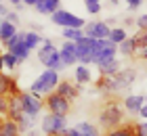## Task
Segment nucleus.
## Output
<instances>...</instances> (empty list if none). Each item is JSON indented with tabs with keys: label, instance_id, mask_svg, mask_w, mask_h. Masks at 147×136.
Returning <instances> with one entry per match:
<instances>
[{
	"label": "nucleus",
	"instance_id": "f257e3e1",
	"mask_svg": "<svg viewBox=\"0 0 147 136\" xmlns=\"http://www.w3.org/2000/svg\"><path fill=\"white\" fill-rule=\"evenodd\" d=\"M137 78V71L135 69H120L116 76H101L97 80V88L101 92H107V94H116L120 90H126V88L132 86V82Z\"/></svg>",
	"mask_w": 147,
	"mask_h": 136
},
{
	"label": "nucleus",
	"instance_id": "f03ea898",
	"mask_svg": "<svg viewBox=\"0 0 147 136\" xmlns=\"http://www.w3.org/2000/svg\"><path fill=\"white\" fill-rule=\"evenodd\" d=\"M38 61L46 69H53V71H61L65 67L61 63V57H59V48L49 38H42V44L38 46Z\"/></svg>",
	"mask_w": 147,
	"mask_h": 136
},
{
	"label": "nucleus",
	"instance_id": "7ed1b4c3",
	"mask_svg": "<svg viewBox=\"0 0 147 136\" xmlns=\"http://www.w3.org/2000/svg\"><path fill=\"white\" fill-rule=\"evenodd\" d=\"M105 44H107V40H97V38H90V36H82L80 40H76V57H78V63L90 65L95 52L101 48V46H105Z\"/></svg>",
	"mask_w": 147,
	"mask_h": 136
},
{
	"label": "nucleus",
	"instance_id": "20e7f679",
	"mask_svg": "<svg viewBox=\"0 0 147 136\" xmlns=\"http://www.w3.org/2000/svg\"><path fill=\"white\" fill-rule=\"evenodd\" d=\"M124 121V107L118 103V100H107L103 105L101 113H99V124H101L105 130L109 128H116Z\"/></svg>",
	"mask_w": 147,
	"mask_h": 136
},
{
	"label": "nucleus",
	"instance_id": "39448f33",
	"mask_svg": "<svg viewBox=\"0 0 147 136\" xmlns=\"http://www.w3.org/2000/svg\"><path fill=\"white\" fill-rule=\"evenodd\" d=\"M59 84V71H53V69H44L40 76L32 82V86H30V92L32 94H36V96H46L49 92H53L57 88Z\"/></svg>",
	"mask_w": 147,
	"mask_h": 136
},
{
	"label": "nucleus",
	"instance_id": "423d86ee",
	"mask_svg": "<svg viewBox=\"0 0 147 136\" xmlns=\"http://www.w3.org/2000/svg\"><path fill=\"white\" fill-rule=\"evenodd\" d=\"M44 105L46 109H49V113H55V115H67L69 109H71V103L67 98H63L59 92H49L44 96Z\"/></svg>",
	"mask_w": 147,
	"mask_h": 136
},
{
	"label": "nucleus",
	"instance_id": "0eeeda50",
	"mask_svg": "<svg viewBox=\"0 0 147 136\" xmlns=\"http://www.w3.org/2000/svg\"><path fill=\"white\" fill-rule=\"evenodd\" d=\"M19 100H21V109L25 115H32V117H38L40 111H42V98L36 96V94H32L30 90L28 92H19Z\"/></svg>",
	"mask_w": 147,
	"mask_h": 136
},
{
	"label": "nucleus",
	"instance_id": "6e6552de",
	"mask_svg": "<svg viewBox=\"0 0 147 136\" xmlns=\"http://www.w3.org/2000/svg\"><path fill=\"white\" fill-rule=\"evenodd\" d=\"M40 128H42V132L46 136H53V134H59V132H63L65 128H67V119H65V115L49 113V115H44Z\"/></svg>",
	"mask_w": 147,
	"mask_h": 136
},
{
	"label": "nucleus",
	"instance_id": "1a4fd4ad",
	"mask_svg": "<svg viewBox=\"0 0 147 136\" xmlns=\"http://www.w3.org/2000/svg\"><path fill=\"white\" fill-rule=\"evenodd\" d=\"M51 21L59 25L63 29V27H84V19H80L78 15H74L69 11H63V9H57L55 13L51 15Z\"/></svg>",
	"mask_w": 147,
	"mask_h": 136
},
{
	"label": "nucleus",
	"instance_id": "9d476101",
	"mask_svg": "<svg viewBox=\"0 0 147 136\" xmlns=\"http://www.w3.org/2000/svg\"><path fill=\"white\" fill-rule=\"evenodd\" d=\"M21 36H23V31H17L15 36H13V38L9 40V42H4V46H6V50H9V52H13V54H15V57H17V59L23 63V61L30 57V52H32V50H30L28 46L23 44Z\"/></svg>",
	"mask_w": 147,
	"mask_h": 136
},
{
	"label": "nucleus",
	"instance_id": "9b49d317",
	"mask_svg": "<svg viewBox=\"0 0 147 136\" xmlns=\"http://www.w3.org/2000/svg\"><path fill=\"white\" fill-rule=\"evenodd\" d=\"M82 31H84V36H90V38H97V40H107L111 27L105 21H90V23H84Z\"/></svg>",
	"mask_w": 147,
	"mask_h": 136
},
{
	"label": "nucleus",
	"instance_id": "f8f14e48",
	"mask_svg": "<svg viewBox=\"0 0 147 136\" xmlns=\"http://www.w3.org/2000/svg\"><path fill=\"white\" fill-rule=\"evenodd\" d=\"M59 57H61V63H63L65 67L76 65V63H78V57H76V42L65 40V42L61 44V48H59Z\"/></svg>",
	"mask_w": 147,
	"mask_h": 136
},
{
	"label": "nucleus",
	"instance_id": "ddd939ff",
	"mask_svg": "<svg viewBox=\"0 0 147 136\" xmlns=\"http://www.w3.org/2000/svg\"><path fill=\"white\" fill-rule=\"evenodd\" d=\"M55 92H59L63 98H67L69 103H71V100H76V98H78V94H80V86H78V84H74V82L61 80V82L57 84Z\"/></svg>",
	"mask_w": 147,
	"mask_h": 136
},
{
	"label": "nucleus",
	"instance_id": "4468645a",
	"mask_svg": "<svg viewBox=\"0 0 147 136\" xmlns=\"http://www.w3.org/2000/svg\"><path fill=\"white\" fill-rule=\"evenodd\" d=\"M116 52H118V46L111 44L109 40H107V44L101 46V48L95 52L92 63H95V65H101V63H105V61H111V59H116Z\"/></svg>",
	"mask_w": 147,
	"mask_h": 136
},
{
	"label": "nucleus",
	"instance_id": "2eb2a0df",
	"mask_svg": "<svg viewBox=\"0 0 147 136\" xmlns=\"http://www.w3.org/2000/svg\"><path fill=\"white\" fill-rule=\"evenodd\" d=\"M21 92L17 86V80L6 76V73H0V94H4V96H17V94Z\"/></svg>",
	"mask_w": 147,
	"mask_h": 136
},
{
	"label": "nucleus",
	"instance_id": "dca6fc26",
	"mask_svg": "<svg viewBox=\"0 0 147 136\" xmlns=\"http://www.w3.org/2000/svg\"><path fill=\"white\" fill-rule=\"evenodd\" d=\"M23 109H21V100H19V94L17 96H9V109H6V115L4 117H9L13 121H17L19 124V119L23 117Z\"/></svg>",
	"mask_w": 147,
	"mask_h": 136
},
{
	"label": "nucleus",
	"instance_id": "f3484780",
	"mask_svg": "<svg viewBox=\"0 0 147 136\" xmlns=\"http://www.w3.org/2000/svg\"><path fill=\"white\" fill-rule=\"evenodd\" d=\"M122 103H124V105H122L124 111H128V113H139V109L143 107V103H147V96H143V94H128Z\"/></svg>",
	"mask_w": 147,
	"mask_h": 136
},
{
	"label": "nucleus",
	"instance_id": "a211bd4d",
	"mask_svg": "<svg viewBox=\"0 0 147 136\" xmlns=\"http://www.w3.org/2000/svg\"><path fill=\"white\" fill-rule=\"evenodd\" d=\"M34 9L40 15H53L57 9H61V0H38L34 4Z\"/></svg>",
	"mask_w": 147,
	"mask_h": 136
},
{
	"label": "nucleus",
	"instance_id": "6ab92c4d",
	"mask_svg": "<svg viewBox=\"0 0 147 136\" xmlns=\"http://www.w3.org/2000/svg\"><path fill=\"white\" fill-rule=\"evenodd\" d=\"M0 136H21L17 121H13L9 117H0Z\"/></svg>",
	"mask_w": 147,
	"mask_h": 136
},
{
	"label": "nucleus",
	"instance_id": "aec40b11",
	"mask_svg": "<svg viewBox=\"0 0 147 136\" xmlns=\"http://www.w3.org/2000/svg\"><path fill=\"white\" fill-rule=\"evenodd\" d=\"M101 136H137V132H135V124H120L116 128H109Z\"/></svg>",
	"mask_w": 147,
	"mask_h": 136
},
{
	"label": "nucleus",
	"instance_id": "412c9836",
	"mask_svg": "<svg viewBox=\"0 0 147 136\" xmlns=\"http://www.w3.org/2000/svg\"><path fill=\"white\" fill-rule=\"evenodd\" d=\"M21 40H23V44L28 46L30 50H34V48H38V46L42 44V36H40L38 31H23Z\"/></svg>",
	"mask_w": 147,
	"mask_h": 136
},
{
	"label": "nucleus",
	"instance_id": "4be33fe9",
	"mask_svg": "<svg viewBox=\"0 0 147 136\" xmlns=\"http://www.w3.org/2000/svg\"><path fill=\"white\" fill-rule=\"evenodd\" d=\"M74 78H76V84H88L90 82V69L82 63H78V67L74 69Z\"/></svg>",
	"mask_w": 147,
	"mask_h": 136
},
{
	"label": "nucleus",
	"instance_id": "5701e85b",
	"mask_svg": "<svg viewBox=\"0 0 147 136\" xmlns=\"http://www.w3.org/2000/svg\"><path fill=\"white\" fill-rule=\"evenodd\" d=\"M99 71H101V76H116V73L120 71V63L118 59H111V61H105V63L97 65Z\"/></svg>",
	"mask_w": 147,
	"mask_h": 136
},
{
	"label": "nucleus",
	"instance_id": "b1692460",
	"mask_svg": "<svg viewBox=\"0 0 147 136\" xmlns=\"http://www.w3.org/2000/svg\"><path fill=\"white\" fill-rule=\"evenodd\" d=\"M76 130L80 132V136H101L99 128L95 124H90V121H80V124L76 126Z\"/></svg>",
	"mask_w": 147,
	"mask_h": 136
},
{
	"label": "nucleus",
	"instance_id": "393cba45",
	"mask_svg": "<svg viewBox=\"0 0 147 136\" xmlns=\"http://www.w3.org/2000/svg\"><path fill=\"white\" fill-rule=\"evenodd\" d=\"M118 52H122L124 57H135V38L128 36L126 40L118 44Z\"/></svg>",
	"mask_w": 147,
	"mask_h": 136
},
{
	"label": "nucleus",
	"instance_id": "a878e982",
	"mask_svg": "<svg viewBox=\"0 0 147 136\" xmlns=\"http://www.w3.org/2000/svg\"><path fill=\"white\" fill-rule=\"evenodd\" d=\"M15 33H17V25H13L9 21H2V27H0V40L2 42H9Z\"/></svg>",
	"mask_w": 147,
	"mask_h": 136
},
{
	"label": "nucleus",
	"instance_id": "bb28decb",
	"mask_svg": "<svg viewBox=\"0 0 147 136\" xmlns=\"http://www.w3.org/2000/svg\"><path fill=\"white\" fill-rule=\"evenodd\" d=\"M61 36L65 40H71V42H76V40H80L84 36V31H82V27H63L61 29Z\"/></svg>",
	"mask_w": 147,
	"mask_h": 136
},
{
	"label": "nucleus",
	"instance_id": "cd10ccee",
	"mask_svg": "<svg viewBox=\"0 0 147 136\" xmlns=\"http://www.w3.org/2000/svg\"><path fill=\"white\" fill-rule=\"evenodd\" d=\"M126 38H128V33H126V29H124V27H111V31H109V42L111 44H120V42H122V40H126Z\"/></svg>",
	"mask_w": 147,
	"mask_h": 136
},
{
	"label": "nucleus",
	"instance_id": "c85d7f7f",
	"mask_svg": "<svg viewBox=\"0 0 147 136\" xmlns=\"http://www.w3.org/2000/svg\"><path fill=\"white\" fill-rule=\"evenodd\" d=\"M2 63H4V69H15V67H17L19 63H21V61H19L13 52L6 50V52L2 54Z\"/></svg>",
	"mask_w": 147,
	"mask_h": 136
},
{
	"label": "nucleus",
	"instance_id": "c756f323",
	"mask_svg": "<svg viewBox=\"0 0 147 136\" xmlns=\"http://www.w3.org/2000/svg\"><path fill=\"white\" fill-rule=\"evenodd\" d=\"M19 130H21V134L25 132V130H30V128H34L36 126V117H32V115H23L21 119H19Z\"/></svg>",
	"mask_w": 147,
	"mask_h": 136
},
{
	"label": "nucleus",
	"instance_id": "7c9ffc66",
	"mask_svg": "<svg viewBox=\"0 0 147 136\" xmlns=\"http://www.w3.org/2000/svg\"><path fill=\"white\" fill-rule=\"evenodd\" d=\"M84 2H86V11H88L90 15H97V13L101 11V4L95 2V0H84Z\"/></svg>",
	"mask_w": 147,
	"mask_h": 136
},
{
	"label": "nucleus",
	"instance_id": "2f4dec72",
	"mask_svg": "<svg viewBox=\"0 0 147 136\" xmlns=\"http://www.w3.org/2000/svg\"><path fill=\"white\" fill-rule=\"evenodd\" d=\"M135 57H137V59H141V61H147V42L135 48Z\"/></svg>",
	"mask_w": 147,
	"mask_h": 136
},
{
	"label": "nucleus",
	"instance_id": "473e14b6",
	"mask_svg": "<svg viewBox=\"0 0 147 136\" xmlns=\"http://www.w3.org/2000/svg\"><path fill=\"white\" fill-rule=\"evenodd\" d=\"M6 109H9V96L0 94V117H4V115H6Z\"/></svg>",
	"mask_w": 147,
	"mask_h": 136
},
{
	"label": "nucleus",
	"instance_id": "72a5a7b5",
	"mask_svg": "<svg viewBox=\"0 0 147 136\" xmlns=\"http://www.w3.org/2000/svg\"><path fill=\"white\" fill-rule=\"evenodd\" d=\"M4 21H9V23H13V25H17V23H19V15H17L15 11H9V13L4 15Z\"/></svg>",
	"mask_w": 147,
	"mask_h": 136
},
{
	"label": "nucleus",
	"instance_id": "f704fd0d",
	"mask_svg": "<svg viewBox=\"0 0 147 136\" xmlns=\"http://www.w3.org/2000/svg\"><path fill=\"white\" fill-rule=\"evenodd\" d=\"M135 132H137V136H147V121L135 124Z\"/></svg>",
	"mask_w": 147,
	"mask_h": 136
},
{
	"label": "nucleus",
	"instance_id": "c9c22d12",
	"mask_svg": "<svg viewBox=\"0 0 147 136\" xmlns=\"http://www.w3.org/2000/svg\"><path fill=\"white\" fill-rule=\"evenodd\" d=\"M137 27H139V29H147V13L137 19Z\"/></svg>",
	"mask_w": 147,
	"mask_h": 136
},
{
	"label": "nucleus",
	"instance_id": "e433bc0d",
	"mask_svg": "<svg viewBox=\"0 0 147 136\" xmlns=\"http://www.w3.org/2000/svg\"><path fill=\"white\" fill-rule=\"evenodd\" d=\"M126 2H128V9H139L143 0H126Z\"/></svg>",
	"mask_w": 147,
	"mask_h": 136
},
{
	"label": "nucleus",
	"instance_id": "4c0bfd02",
	"mask_svg": "<svg viewBox=\"0 0 147 136\" xmlns=\"http://www.w3.org/2000/svg\"><path fill=\"white\" fill-rule=\"evenodd\" d=\"M139 115H141L143 119H147V103H143V107L139 109Z\"/></svg>",
	"mask_w": 147,
	"mask_h": 136
},
{
	"label": "nucleus",
	"instance_id": "58836bf2",
	"mask_svg": "<svg viewBox=\"0 0 147 136\" xmlns=\"http://www.w3.org/2000/svg\"><path fill=\"white\" fill-rule=\"evenodd\" d=\"M6 13H9V9H6V6H4L2 2H0V17H4Z\"/></svg>",
	"mask_w": 147,
	"mask_h": 136
},
{
	"label": "nucleus",
	"instance_id": "ea45409f",
	"mask_svg": "<svg viewBox=\"0 0 147 136\" xmlns=\"http://www.w3.org/2000/svg\"><path fill=\"white\" fill-rule=\"evenodd\" d=\"M25 136H38V132L34 130V128H30V130H25Z\"/></svg>",
	"mask_w": 147,
	"mask_h": 136
},
{
	"label": "nucleus",
	"instance_id": "a19ab883",
	"mask_svg": "<svg viewBox=\"0 0 147 136\" xmlns=\"http://www.w3.org/2000/svg\"><path fill=\"white\" fill-rule=\"evenodd\" d=\"M38 0H21V4H28V6H34Z\"/></svg>",
	"mask_w": 147,
	"mask_h": 136
},
{
	"label": "nucleus",
	"instance_id": "79ce46f5",
	"mask_svg": "<svg viewBox=\"0 0 147 136\" xmlns=\"http://www.w3.org/2000/svg\"><path fill=\"white\" fill-rule=\"evenodd\" d=\"M2 69H4V63H2V54H0V73H2Z\"/></svg>",
	"mask_w": 147,
	"mask_h": 136
},
{
	"label": "nucleus",
	"instance_id": "37998d69",
	"mask_svg": "<svg viewBox=\"0 0 147 136\" xmlns=\"http://www.w3.org/2000/svg\"><path fill=\"white\" fill-rule=\"evenodd\" d=\"M9 2H11V4H17V6H19V4H21V0H9Z\"/></svg>",
	"mask_w": 147,
	"mask_h": 136
},
{
	"label": "nucleus",
	"instance_id": "c03bdc74",
	"mask_svg": "<svg viewBox=\"0 0 147 136\" xmlns=\"http://www.w3.org/2000/svg\"><path fill=\"white\" fill-rule=\"evenodd\" d=\"M2 21H4V17H0V27H2Z\"/></svg>",
	"mask_w": 147,
	"mask_h": 136
},
{
	"label": "nucleus",
	"instance_id": "a18cd8bd",
	"mask_svg": "<svg viewBox=\"0 0 147 136\" xmlns=\"http://www.w3.org/2000/svg\"><path fill=\"white\" fill-rule=\"evenodd\" d=\"M109 2H111V4H116V2H118V0H109Z\"/></svg>",
	"mask_w": 147,
	"mask_h": 136
},
{
	"label": "nucleus",
	"instance_id": "49530a36",
	"mask_svg": "<svg viewBox=\"0 0 147 136\" xmlns=\"http://www.w3.org/2000/svg\"><path fill=\"white\" fill-rule=\"evenodd\" d=\"M95 2H101V0H95Z\"/></svg>",
	"mask_w": 147,
	"mask_h": 136
},
{
	"label": "nucleus",
	"instance_id": "de8ad7c7",
	"mask_svg": "<svg viewBox=\"0 0 147 136\" xmlns=\"http://www.w3.org/2000/svg\"><path fill=\"white\" fill-rule=\"evenodd\" d=\"M0 2H2V0H0Z\"/></svg>",
	"mask_w": 147,
	"mask_h": 136
}]
</instances>
